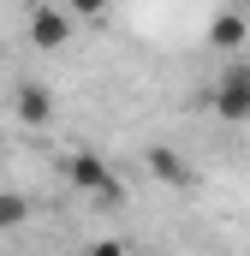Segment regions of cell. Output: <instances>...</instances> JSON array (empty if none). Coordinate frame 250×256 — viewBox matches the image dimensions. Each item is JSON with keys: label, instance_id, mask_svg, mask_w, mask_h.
<instances>
[{"label": "cell", "instance_id": "obj_5", "mask_svg": "<svg viewBox=\"0 0 250 256\" xmlns=\"http://www.w3.org/2000/svg\"><path fill=\"white\" fill-rule=\"evenodd\" d=\"M18 226H30V196L24 191H0V238H12Z\"/></svg>", "mask_w": 250, "mask_h": 256}, {"label": "cell", "instance_id": "obj_2", "mask_svg": "<svg viewBox=\"0 0 250 256\" xmlns=\"http://www.w3.org/2000/svg\"><path fill=\"white\" fill-rule=\"evenodd\" d=\"M66 173H72V185L90 196H120V179H114V167L102 161V155H90V149H78L72 161H66Z\"/></svg>", "mask_w": 250, "mask_h": 256}, {"label": "cell", "instance_id": "obj_1", "mask_svg": "<svg viewBox=\"0 0 250 256\" xmlns=\"http://www.w3.org/2000/svg\"><path fill=\"white\" fill-rule=\"evenodd\" d=\"M208 108L220 126H244L250 120V54H226L220 78L208 84Z\"/></svg>", "mask_w": 250, "mask_h": 256}, {"label": "cell", "instance_id": "obj_3", "mask_svg": "<svg viewBox=\"0 0 250 256\" xmlns=\"http://www.w3.org/2000/svg\"><path fill=\"white\" fill-rule=\"evenodd\" d=\"M66 36H72V6H30V48H66Z\"/></svg>", "mask_w": 250, "mask_h": 256}, {"label": "cell", "instance_id": "obj_4", "mask_svg": "<svg viewBox=\"0 0 250 256\" xmlns=\"http://www.w3.org/2000/svg\"><path fill=\"white\" fill-rule=\"evenodd\" d=\"M48 114H54L48 90H42V84H24V90H18V120H24V126H48Z\"/></svg>", "mask_w": 250, "mask_h": 256}, {"label": "cell", "instance_id": "obj_6", "mask_svg": "<svg viewBox=\"0 0 250 256\" xmlns=\"http://www.w3.org/2000/svg\"><path fill=\"white\" fill-rule=\"evenodd\" d=\"M208 42H214V48H226V54H244V18H238V12H226V18H214V30H208Z\"/></svg>", "mask_w": 250, "mask_h": 256}, {"label": "cell", "instance_id": "obj_7", "mask_svg": "<svg viewBox=\"0 0 250 256\" xmlns=\"http://www.w3.org/2000/svg\"><path fill=\"white\" fill-rule=\"evenodd\" d=\"M149 167H155V179H167V185H185V161H179V155H167V149H149Z\"/></svg>", "mask_w": 250, "mask_h": 256}, {"label": "cell", "instance_id": "obj_8", "mask_svg": "<svg viewBox=\"0 0 250 256\" xmlns=\"http://www.w3.org/2000/svg\"><path fill=\"white\" fill-rule=\"evenodd\" d=\"M72 6V18H102L108 12V0H66Z\"/></svg>", "mask_w": 250, "mask_h": 256}, {"label": "cell", "instance_id": "obj_9", "mask_svg": "<svg viewBox=\"0 0 250 256\" xmlns=\"http://www.w3.org/2000/svg\"><path fill=\"white\" fill-rule=\"evenodd\" d=\"M90 256H131V250H125V238H102V244H90Z\"/></svg>", "mask_w": 250, "mask_h": 256}]
</instances>
